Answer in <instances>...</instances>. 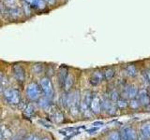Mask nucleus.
<instances>
[{"label": "nucleus", "instance_id": "nucleus-1", "mask_svg": "<svg viewBox=\"0 0 150 140\" xmlns=\"http://www.w3.org/2000/svg\"><path fill=\"white\" fill-rule=\"evenodd\" d=\"M80 103H81V96L78 90H75L74 92H67V107H69L70 113L73 116H77L79 114Z\"/></svg>", "mask_w": 150, "mask_h": 140}, {"label": "nucleus", "instance_id": "nucleus-2", "mask_svg": "<svg viewBox=\"0 0 150 140\" xmlns=\"http://www.w3.org/2000/svg\"><path fill=\"white\" fill-rule=\"evenodd\" d=\"M4 97L9 104L18 105L21 101V93L15 88H7L3 91Z\"/></svg>", "mask_w": 150, "mask_h": 140}, {"label": "nucleus", "instance_id": "nucleus-3", "mask_svg": "<svg viewBox=\"0 0 150 140\" xmlns=\"http://www.w3.org/2000/svg\"><path fill=\"white\" fill-rule=\"evenodd\" d=\"M40 87L41 89V92H43L44 96L48 98L49 100H52L54 94V90L53 83L49 78H42L40 80Z\"/></svg>", "mask_w": 150, "mask_h": 140}, {"label": "nucleus", "instance_id": "nucleus-4", "mask_svg": "<svg viewBox=\"0 0 150 140\" xmlns=\"http://www.w3.org/2000/svg\"><path fill=\"white\" fill-rule=\"evenodd\" d=\"M41 89L38 83L31 82L26 87V96L31 101H38L41 97Z\"/></svg>", "mask_w": 150, "mask_h": 140}, {"label": "nucleus", "instance_id": "nucleus-5", "mask_svg": "<svg viewBox=\"0 0 150 140\" xmlns=\"http://www.w3.org/2000/svg\"><path fill=\"white\" fill-rule=\"evenodd\" d=\"M92 94L93 93L91 92H86V93L83 94L81 103H80V111L84 116H90L91 115V110H90V103L92 99Z\"/></svg>", "mask_w": 150, "mask_h": 140}, {"label": "nucleus", "instance_id": "nucleus-6", "mask_svg": "<svg viewBox=\"0 0 150 140\" xmlns=\"http://www.w3.org/2000/svg\"><path fill=\"white\" fill-rule=\"evenodd\" d=\"M138 91L139 89L138 87L134 85V84H129V85H126L123 88V92H122V98H125V99H133V98L137 97L138 94Z\"/></svg>", "mask_w": 150, "mask_h": 140}, {"label": "nucleus", "instance_id": "nucleus-7", "mask_svg": "<svg viewBox=\"0 0 150 140\" xmlns=\"http://www.w3.org/2000/svg\"><path fill=\"white\" fill-rule=\"evenodd\" d=\"M119 134H120L121 140H137L136 130L133 127H131V126L124 127L119 132Z\"/></svg>", "mask_w": 150, "mask_h": 140}, {"label": "nucleus", "instance_id": "nucleus-8", "mask_svg": "<svg viewBox=\"0 0 150 140\" xmlns=\"http://www.w3.org/2000/svg\"><path fill=\"white\" fill-rule=\"evenodd\" d=\"M90 110L93 114H100L101 112V99L97 93L92 94L90 103Z\"/></svg>", "mask_w": 150, "mask_h": 140}, {"label": "nucleus", "instance_id": "nucleus-9", "mask_svg": "<svg viewBox=\"0 0 150 140\" xmlns=\"http://www.w3.org/2000/svg\"><path fill=\"white\" fill-rule=\"evenodd\" d=\"M138 99L140 105L142 106H150V98L148 96V92H147V90L145 88H142L140 89L138 91V94H137V97H136Z\"/></svg>", "mask_w": 150, "mask_h": 140}, {"label": "nucleus", "instance_id": "nucleus-10", "mask_svg": "<svg viewBox=\"0 0 150 140\" xmlns=\"http://www.w3.org/2000/svg\"><path fill=\"white\" fill-rule=\"evenodd\" d=\"M12 71L15 78L19 82H23L25 80V71L21 64H14L12 66Z\"/></svg>", "mask_w": 150, "mask_h": 140}, {"label": "nucleus", "instance_id": "nucleus-11", "mask_svg": "<svg viewBox=\"0 0 150 140\" xmlns=\"http://www.w3.org/2000/svg\"><path fill=\"white\" fill-rule=\"evenodd\" d=\"M104 79V76H103V72L100 70H97V71L93 72L90 78H89V82H90L91 85L93 86H97L100 83H101Z\"/></svg>", "mask_w": 150, "mask_h": 140}, {"label": "nucleus", "instance_id": "nucleus-12", "mask_svg": "<svg viewBox=\"0 0 150 140\" xmlns=\"http://www.w3.org/2000/svg\"><path fill=\"white\" fill-rule=\"evenodd\" d=\"M140 136L144 139H150V121L143 123L140 127Z\"/></svg>", "mask_w": 150, "mask_h": 140}, {"label": "nucleus", "instance_id": "nucleus-13", "mask_svg": "<svg viewBox=\"0 0 150 140\" xmlns=\"http://www.w3.org/2000/svg\"><path fill=\"white\" fill-rule=\"evenodd\" d=\"M25 4L28 6H31L35 8L42 9L45 8V1L44 0H25Z\"/></svg>", "mask_w": 150, "mask_h": 140}, {"label": "nucleus", "instance_id": "nucleus-14", "mask_svg": "<svg viewBox=\"0 0 150 140\" xmlns=\"http://www.w3.org/2000/svg\"><path fill=\"white\" fill-rule=\"evenodd\" d=\"M125 71H126L127 76H129L130 78H134V77H136L138 75V69L134 64L127 65L126 68H125Z\"/></svg>", "mask_w": 150, "mask_h": 140}, {"label": "nucleus", "instance_id": "nucleus-15", "mask_svg": "<svg viewBox=\"0 0 150 140\" xmlns=\"http://www.w3.org/2000/svg\"><path fill=\"white\" fill-rule=\"evenodd\" d=\"M67 69L62 67L60 68L59 70V73H58V82H59V85L60 87L64 89V84H65V80H66V78H67Z\"/></svg>", "mask_w": 150, "mask_h": 140}, {"label": "nucleus", "instance_id": "nucleus-16", "mask_svg": "<svg viewBox=\"0 0 150 140\" xmlns=\"http://www.w3.org/2000/svg\"><path fill=\"white\" fill-rule=\"evenodd\" d=\"M73 82H74V78L72 75L68 74L67 75V78H66V80H65V84H64V89L67 92H69L70 89H71L72 85H73Z\"/></svg>", "mask_w": 150, "mask_h": 140}, {"label": "nucleus", "instance_id": "nucleus-17", "mask_svg": "<svg viewBox=\"0 0 150 140\" xmlns=\"http://www.w3.org/2000/svg\"><path fill=\"white\" fill-rule=\"evenodd\" d=\"M103 76H104L105 80H111L115 76V70L112 67H108L103 72Z\"/></svg>", "mask_w": 150, "mask_h": 140}, {"label": "nucleus", "instance_id": "nucleus-18", "mask_svg": "<svg viewBox=\"0 0 150 140\" xmlns=\"http://www.w3.org/2000/svg\"><path fill=\"white\" fill-rule=\"evenodd\" d=\"M53 110H54V111L52 112V116L54 117V120H55L57 123H62V121L64 120V116H63V114H62V112H60L59 110L55 109V108H54Z\"/></svg>", "mask_w": 150, "mask_h": 140}, {"label": "nucleus", "instance_id": "nucleus-19", "mask_svg": "<svg viewBox=\"0 0 150 140\" xmlns=\"http://www.w3.org/2000/svg\"><path fill=\"white\" fill-rule=\"evenodd\" d=\"M75 132H78L77 128H75V127H66V128L59 130V133L61 134L65 135V136H68V135H69V134H72Z\"/></svg>", "mask_w": 150, "mask_h": 140}, {"label": "nucleus", "instance_id": "nucleus-20", "mask_svg": "<svg viewBox=\"0 0 150 140\" xmlns=\"http://www.w3.org/2000/svg\"><path fill=\"white\" fill-rule=\"evenodd\" d=\"M115 106H116L117 108L125 109L126 107L129 106V101L127 99H125V98H119V99L115 102Z\"/></svg>", "mask_w": 150, "mask_h": 140}, {"label": "nucleus", "instance_id": "nucleus-21", "mask_svg": "<svg viewBox=\"0 0 150 140\" xmlns=\"http://www.w3.org/2000/svg\"><path fill=\"white\" fill-rule=\"evenodd\" d=\"M39 105L43 107V108H48V107L51 106V100H49L48 98H46L45 96L44 97H40L39 99Z\"/></svg>", "mask_w": 150, "mask_h": 140}, {"label": "nucleus", "instance_id": "nucleus-22", "mask_svg": "<svg viewBox=\"0 0 150 140\" xmlns=\"http://www.w3.org/2000/svg\"><path fill=\"white\" fill-rule=\"evenodd\" d=\"M109 98H110V100L112 101V102H116L117 100L119 99V93H118V92H117L115 89H114V90H112L110 92H109Z\"/></svg>", "mask_w": 150, "mask_h": 140}, {"label": "nucleus", "instance_id": "nucleus-23", "mask_svg": "<svg viewBox=\"0 0 150 140\" xmlns=\"http://www.w3.org/2000/svg\"><path fill=\"white\" fill-rule=\"evenodd\" d=\"M129 106L130 108H132V109H137V108H139V107L141 106V105H140V103H139L137 98L130 99L129 102Z\"/></svg>", "mask_w": 150, "mask_h": 140}, {"label": "nucleus", "instance_id": "nucleus-24", "mask_svg": "<svg viewBox=\"0 0 150 140\" xmlns=\"http://www.w3.org/2000/svg\"><path fill=\"white\" fill-rule=\"evenodd\" d=\"M108 140H121L119 132H117V131H114V132H112L109 134V136H108Z\"/></svg>", "mask_w": 150, "mask_h": 140}, {"label": "nucleus", "instance_id": "nucleus-25", "mask_svg": "<svg viewBox=\"0 0 150 140\" xmlns=\"http://www.w3.org/2000/svg\"><path fill=\"white\" fill-rule=\"evenodd\" d=\"M25 113V115H27V117H31L33 114L35 113L34 108H33V106H32V105H28V106H26Z\"/></svg>", "mask_w": 150, "mask_h": 140}, {"label": "nucleus", "instance_id": "nucleus-26", "mask_svg": "<svg viewBox=\"0 0 150 140\" xmlns=\"http://www.w3.org/2000/svg\"><path fill=\"white\" fill-rule=\"evenodd\" d=\"M5 83H6V78L0 76V93L3 92V87L5 85Z\"/></svg>", "mask_w": 150, "mask_h": 140}, {"label": "nucleus", "instance_id": "nucleus-27", "mask_svg": "<svg viewBox=\"0 0 150 140\" xmlns=\"http://www.w3.org/2000/svg\"><path fill=\"white\" fill-rule=\"evenodd\" d=\"M144 78L147 80V82L150 84V69H146L144 71Z\"/></svg>", "mask_w": 150, "mask_h": 140}, {"label": "nucleus", "instance_id": "nucleus-28", "mask_svg": "<svg viewBox=\"0 0 150 140\" xmlns=\"http://www.w3.org/2000/svg\"><path fill=\"white\" fill-rule=\"evenodd\" d=\"M98 130V127H93V128H91V129L86 130V132L89 133V134H91V133H94V132H97Z\"/></svg>", "mask_w": 150, "mask_h": 140}, {"label": "nucleus", "instance_id": "nucleus-29", "mask_svg": "<svg viewBox=\"0 0 150 140\" xmlns=\"http://www.w3.org/2000/svg\"><path fill=\"white\" fill-rule=\"evenodd\" d=\"M93 125H94V127H100V126L103 125V123L102 121H96V123H93Z\"/></svg>", "mask_w": 150, "mask_h": 140}, {"label": "nucleus", "instance_id": "nucleus-30", "mask_svg": "<svg viewBox=\"0 0 150 140\" xmlns=\"http://www.w3.org/2000/svg\"><path fill=\"white\" fill-rule=\"evenodd\" d=\"M45 2H48L49 4H51V5H53L54 3V1L55 0H44Z\"/></svg>", "mask_w": 150, "mask_h": 140}, {"label": "nucleus", "instance_id": "nucleus-31", "mask_svg": "<svg viewBox=\"0 0 150 140\" xmlns=\"http://www.w3.org/2000/svg\"><path fill=\"white\" fill-rule=\"evenodd\" d=\"M33 138H34V135H29V136L26 137L25 139H23V140H33Z\"/></svg>", "mask_w": 150, "mask_h": 140}, {"label": "nucleus", "instance_id": "nucleus-32", "mask_svg": "<svg viewBox=\"0 0 150 140\" xmlns=\"http://www.w3.org/2000/svg\"><path fill=\"white\" fill-rule=\"evenodd\" d=\"M0 140H4V137H3V135H2V133L0 132Z\"/></svg>", "mask_w": 150, "mask_h": 140}, {"label": "nucleus", "instance_id": "nucleus-33", "mask_svg": "<svg viewBox=\"0 0 150 140\" xmlns=\"http://www.w3.org/2000/svg\"><path fill=\"white\" fill-rule=\"evenodd\" d=\"M137 140H146V139H144V138H143L142 136H140L139 138L137 137Z\"/></svg>", "mask_w": 150, "mask_h": 140}, {"label": "nucleus", "instance_id": "nucleus-34", "mask_svg": "<svg viewBox=\"0 0 150 140\" xmlns=\"http://www.w3.org/2000/svg\"><path fill=\"white\" fill-rule=\"evenodd\" d=\"M147 92H148V96H149V98H150V87H149V89L147 90Z\"/></svg>", "mask_w": 150, "mask_h": 140}, {"label": "nucleus", "instance_id": "nucleus-35", "mask_svg": "<svg viewBox=\"0 0 150 140\" xmlns=\"http://www.w3.org/2000/svg\"><path fill=\"white\" fill-rule=\"evenodd\" d=\"M41 140H50V139H49L48 137H44L43 139H41Z\"/></svg>", "mask_w": 150, "mask_h": 140}, {"label": "nucleus", "instance_id": "nucleus-36", "mask_svg": "<svg viewBox=\"0 0 150 140\" xmlns=\"http://www.w3.org/2000/svg\"><path fill=\"white\" fill-rule=\"evenodd\" d=\"M7 1H9V2H11V1H12V0H7Z\"/></svg>", "mask_w": 150, "mask_h": 140}]
</instances>
